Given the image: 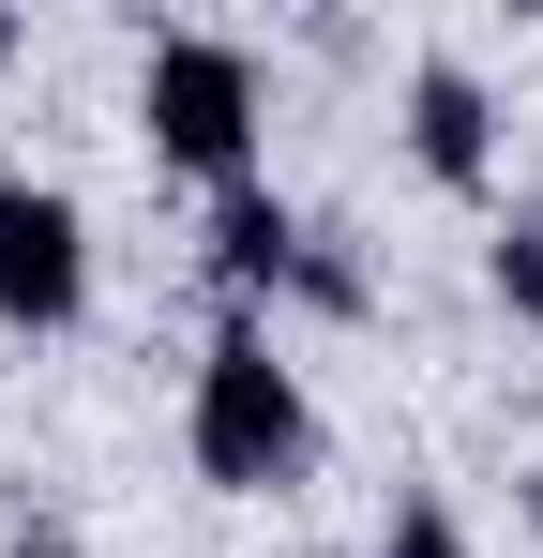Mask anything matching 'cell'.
<instances>
[{
	"mask_svg": "<svg viewBox=\"0 0 543 558\" xmlns=\"http://www.w3.org/2000/svg\"><path fill=\"white\" fill-rule=\"evenodd\" d=\"M0 61H15V15H0Z\"/></svg>",
	"mask_w": 543,
	"mask_h": 558,
	"instance_id": "obj_10",
	"label": "cell"
},
{
	"mask_svg": "<svg viewBox=\"0 0 543 558\" xmlns=\"http://www.w3.org/2000/svg\"><path fill=\"white\" fill-rule=\"evenodd\" d=\"M377 558H483V544L452 529L438 498H393V529H377Z\"/></svg>",
	"mask_w": 543,
	"mask_h": 558,
	"instance_id": "obj_7",
	"label": "cell"
},
{
	"mask_svg": "<svg viewBox=\"0 0 543 558\" xmlns=\"http://www.w3.org/2000/svg\"><path fill=\"white\" fill-rule=\"evenodd\" d=\"M15 558H76V544H15Z\"/></svg>",
	"mask_w": 543,
	"mask_h": 558,
	"instance_id": "obj_8",
	"label": "cell"
},
{
	"mask_svg": "<svg viewBox=\"0 0 543 558\" xmlns=\"http://www.w3.org/2000/svg\"><path fill=\"white\" fill-rule=\"evenodd\" d=\"M483 287H498V302L543 332V196H514V211H498V242H483Z\"/></svg>",
	"mask_w": 543,
	"mask_h": 558,
	"instance_id": "obj_6",
	"label": "cell"
},
{
	"mask_svg": "<svg viewBox=\"0 0 543 558\" xmlns=\"http://www.w3.org/2000/svg\"><path fill=\"white\" fill-rule=\"evenodd\" d=\"M302 272V211L272 182H242V196H212V287H227V317H257L272 287Z\"/></svg>",
	"mask_w": 543,
	"mask_h": 558,
	"instance_id": "obj_5",
	"label": "cell"
},
{
	"mask_svg": "<svg viewBox=\"0 0 543 558\" xmlns=\"http://www.w3.org/2000/svg\"><path fill=\"white\" fill-rule=\"evenodd\" d=\"M529 544H543V483H529Z\"/></svg>",
	"mask_w": 543,
	"mask_h": 558,
	"instance_id": "obj_9",
	"label": "cell"
},
{
	"mask_svg": "<svg viewBox=\"0 0 543 558\" xmlns=\"http://www.w3.org/2000/svg\"><path fill=\"white\" fill-rule=\"evenodd\" d=\"M136 121H152V151H167L181 182L242 196V182H257V46H227V31H167L152 76H136Z\"/></svg>",
	"mask_w": 543,
	"mask_h": 558,
	"instance_id": "obj_2",
	"label": "cell"
},
{
	"mask_svg": "<svg viewBox=\"0 0 543 558\" xmlns=\"http://www.w3.org/2000/svg\"><path fill=\"white\" fill-rule=\"evenodd\" d=\"M0 317L15 332H76L90 317V211L61 182H0Z\"/></svg>",
	"mask_w": 543,
	"mask_h": 558,
	"instance_id": "obj_3",
	"label": "cell"
},
{
	"mask_svg": "<svg viewBox=\"0 0 543 558\" xmlns=\"http://www.w3.org/2000/svg\"><path fill=\"white\" fill-rule=\"evenodd\" d=\"M408 151H423V182L438 196H483L498 182V106H483V76H468V61H408Z\"/></svg>",
	"mask_w": 543,
	"mask_h": 558,
	"instance_id": "obj_4",
	"label": "cell"
},
{
	"mask_svg": "<svg viewBox=\"0 0 543 558\" xmlns=\"http://www.w3.org/2000/svg\"><path fill=\"white\" fill-rule=\"evenodd\" d=\"M181 438H196V483H227V498H287V483L317 468V392H302V363L272 348V317H227V332L196 348Z\"/></svg>",
	"mask_w": 543,
	"mask_h": 558,
	"instance_id": "obj_1",
	"label": "cell"
}]
</instances>
